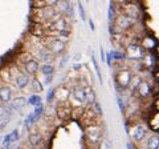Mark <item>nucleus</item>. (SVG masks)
Wrapping results in <instances>:
<instances>
[{
	"label": "nucleus",
	"instance_id": "obj_8",
	"mask_svg": "<svg viewBox=\"0 0 159 149\" xmlns=\"http://www.w3.org/2000/svg\"><path fill=\"white\" fill-rule=\"evenodd\" d=\"M137 93H138V96L141 97V99H147L148 96L151 95V87H150V84L143 80L141 83V85L138 87Z\"/></svg>",
	"mask_w": 159,
	"mask_h": 149
},
{
	"label": "nucleus",
	"instance_id": "obj_16",
	"mask_svg": "<svg viewBox=\"0 0 159 149\" xmlns=\"http://www.w3.org/2000/svg\"><path fill=\"white\" fill-rule=\"evenodd\" d=\"M19 140V131H12L9 135H7L6 137H4V140H3V142H4V147H8L11 142H15V141H17Z\"/></svg>",
	"mask_w": 159,
	"mask_h": 149
},
{
	"label": "nucleus",
	"instance_id": "obj_36",
	"mask_svg": "<svg viewBox=\"0 0 159 149\" xmlns=\"http://www.w3.org/2000/svg\"><path fill=\"white\" fill-rule=\"evenodd\" d=\"M127 149H133V147H131V144H127Z\"/></svg>",
	"mask_w": 159,
	"mask_h": 149
},
{
	"label": "nucleus",
	"instance_id": "obj_28",
	"mask_svg": "<svg viewBox=\"0 0 159 149\" xmlns=\"http://www.w3.org/2000/svg\"><path fill=\"white\" fill-rule=\"evenodd\" d=\"M78 11H80V15H81V19L84 22L86 20V13H85V8H84V6H82V3L80 2L78 3Z\"/></svg>",
	"mask_w": 159,
	"mask_h": 149
},
{
	"label": "nucleus",
	"instance_id": "obj_3",
	"mask_svg": "<svg viewBox=\"0 0 159 149\" xmlns=\"http://www.w3.org/2000/svg\"><path fill=\"white\" fill-rule=\"evenodd\" d=\"M86 138L92 145H97L102 141V129L98 125H90L86 128Z\"/></svg>",
	"mask_w": 159,
	"mask_h": 149
},
{
	"label": "nucleus",
	"instance_id": "obj_35",
	"mask_svg": "<svg viewBox=\"0 0 159 149\" xmlns=\"http://www.w3.org/2000/svg\"><path fill=\"white\" fill-rule=\"evenodd\" d=\"M101 59H102V61L105 60V52H103V49L101 48Z\"/></svg>",
	"mask_w": 159,
	"mask_h": 149
},
{
	"label": "nucleus",
	"instance_id": "obj_33",
	"mask_svg": "<svg viewBox=\"0 0 159 149\" xmlns=\"http://www.w3.org/2000/svg\"><path fill=\"white\" fill-rule=\"evenodd\" d=\"M54 96H56V91H54V89H52L51 93H48V97H47V99H48V101H52Z\"/></svg>",
	"mask_w": 159,
	"mask_h": 149
},
{
	"label": "nucleus",
	"instance_id": "obj_38",
	"mask_svg": "<svg viewBox=\"0 0 159 149\" xmlns=\"http://www.w3.org/2000/svg\"><path fill=\"white\" fill-rule=\"evenodd\" d=\"M0 124H2V118H0Z\"/></svg>",
	"mask_w": 159,
	"mask_h": 149
},
{
	"label": "nucleus",
	"instance_id": "obj_18",
	"mask_svg": "<svg viewBox=\"0 0 159 149\" xmlns=\"http://www.w3.org/2000/svg\"><path fill=\"white\" fill-rule=\"evenodd\" d=\"M85 93H86V103L89 104H94L96 103V93H94V89L90 85H85Z\"/></svg>",
	"mask_w": 159,
	"mask_h": 149
},
{
	"label": "nucleus",
	"instance_id": "obj_31",
	"mask_svg": "<svg viewBox=\"0 0 159 149\" xmlns=\"http://www.w3.org/2000/svg\"><path fill=\"white\" fill-rule=\"evenodd\" d=\"M107 16H109V20H113V19H114V9H113V7L110 6V7H109V13H107Z\"/></svg>",
	"mask_w": 159,
	"mask_h": 149
},
{
	"label": "nucleus",
	"instance_id": "obj_34",
	"mask_svg": "<svg viewBox=\"0 0 159 149\" xmlns=\"http://www.w3.org/2000/svg\"><path fill=\"white\" fill-rule=\"evenodd\" d=\"M89 27H90L92 31H94V29H96V27H94V23H93L92 20H89Z\"/></svg>",
	"mask_w": 159,
	"mask_h": 149
},
{
	"label": "nucleus",
	"instance_id": "obj_23",
	"mask_svg": "<svg viewBox=\"0 0 159 149\" xmlns=\"http://www.w3.org/2000/svg\"><path fill=\"white\" fill-rule=\"evenodd\" d=\"M142 81H143V80H142V79L139 77V76H135V77H134V79H133V81H131V88H133V91H137L138 87L141 85V83H142Z\"/></svg>",
	"mask_w": 159,
	"mask_h": 149
},
{
	"label": "nucleus",
	"instance_id": "obj_20",
	"mask_svg": "<svg viewBox=\"0 0 159 149\" xmlns=\"http://www.w3.org/2000/svg\"><path fill=\"white\" fill-rule=\"evenodd\" d=\"M28 104L29 105H34V107H37L41 104V97H40L39 95H33L28 99Z\"/></svg>",
	"mask_w": 159,
	"mask_h": 149
},
{
	"label": "nucleus",
	"instance_id": "obj_27",
	"mask_svg": "<svg viewBox=\"0 0 159 149\" xmlns=\"http://www.w3.org/2000/svg\"><path fill=\"white\" fill-rule=\"evenodd\" d=\"M9 112H11V111H9V109H8L6 105H3V104H0V118L4 117L6 115H9Z\"/></svg>",
	"mask_w": 159,
	"mask_h": 149
},
{
	"label": "nucleus",
	"instance_id": "obj_22",
	"mask_svg": "<svg viewBox=\"0 0 159 149\" xmlns=\"http://www.w3.org/2000/svg\"><path fill=\"white\" fill-rule=\"evenodd\" d=\"M143 63H145V65H147V67H152L154 65V56L151 53L145 55V57H143Z\"/></svg>",
	"mask_w": 159,
	"mask_h": 149
},
{
	"label": "nucleus",
	"instance_id": "obj_13",
	"mask_svg": "<svg viewBox=\"0 0 159 149\" xmlns=\"http://www.w3.org/2000/svg\"><path fill=\"white\" fill-rule=\"evenodd\" d=\"M12 100V89L7 85L0 87V101L2 103H9Z\"/></svg>",
	"mask_w": 159,
	"mask_h": 149
},
{
	"label": "nucleus",
	"instance_id": "obj_17",
	"mask_svg": "<svg viewBox=\"0 0 159 149\" xmlns=\"http://www.w3.org/2000/svg\"><path fill=\"white\" fill-rule=\"evenodd\" d=\"M27 99L25 97H23V96H19V97H16L15 100H12V104H11V107L13 108V109H21V108H24L27 105Z\"/></svg>",
	"mask_w": 159,
	"mask_h": 149
},
{
	"label": "nucleus",
	"instance_id": "obj_1",
	"mask_svg": "<svg viewBox=\"0 0 159 149\" xmlns=\"http://www.w3.org/2000/svg\"><path fill=\"white\" fill-rule=\"evenodd\" d=\"M65 47H66V40L65 39H61V37H51L47 44V49L53 56L62 55L64 51H65Z\"/></svg>",
	"mask_w": 159,
	"mask_h": 149
},
{
	"label": "nucleus",
	"instance_id": "obj_37",
	"mask_svg": "<svg viewBox=\"0 0 159 149\" xmlns=\"http://www.w3.org/2000/svg\"><path fill=\"white\" fill-rule=\"evenodd\" d=\"M0 149H11L9 147H3V148H0Z\"/></svg>",
	"mask_w": 159,
	"mask_h": 149
},
{
	"label": "nucleus",
	"instance_id": "obj_4",
	"mask_svg": "<svg viewBox=\"0 0 159 149\" xmlns=\"http://www.w3.org/2000/svg\"><path fill=\"white\" fill-rule=\"evenodd\" d=\"M114 23H116V26L119 29H122V31H126V29L131 28L133 26H135L137 19H133V17L127 16V15H125V13H119L118 16L116 17Z\"/></svg>",
	"mask_w": 159,
	"mask_h": 149
},
{
	"label": "nucleus",
	"instance_id": "obj_24",
	"mask_svg": "<svg viewBox=\"0 0 159 149\" xmlns=\"http://www.w3.org/2000/svg\"><path fill=\"white\" fill-rule=\"evenodd\" d=\"M43 2V7H54L60 0H40Z\"/></svg>",
	"mask_w": 159,
	"mask_h": 149
},
{
	"label": "nucleus",
	"instance_id": "obj_26",
	"mask_svg": "<svg viewBox=\"0 0 159 149\" xmlns=\"http://www.w3.org/2000/svg\"><path fill=\"white\" fill-rule=\"evenodd\" d=\"M32 87H33V91L34 92H41L43 91V85H41V83L37 81L36 79L32 81Z\"/></svg>",
	"mask_w": 159,
	"mask_h": 149
},
{
	"label": "nucleus",
	"instance_id": "obj_2",
	"mask_svg": "<svg viewBox=\"0 0 159 149\" xmlns=\"http://www.w3.org/2000/svg\"><path fill=\"white\" fill-rule=\"evenodd\" d=\"M133 73L129 71V69H121L119 72H117L116 74V83L119 88L122 89H126L127 87L131 85V81H133Z\"/></svg>",
	"mask_w": 159,
	"mask_h": 149
},
{
	"label": "nucleus",
	"instance_id": "obj_5",
	"mask_svg": "<svg viewBox=\"0 0 159 149\" xmlns=\"http://www.w3.org/2000/svg\"><path fill=\"white\" fill-rule=\"evenodd\" d=\"M146 136H147V128H146V125H143V124H137L130 131V137L134 142L143 141Z\"/></svg>",
	"mask_w": 159,
	"mask_h": 149
},
{
	"label": "nucleus",
	"instance_id": "obj_19",
	"mask_svg": "<svg viewBox=\"0 0 159 149\" xmlns=\"http://www.w3.org/2000/svg\"><path fill=\"white\" fill-rule=\"evenodd\" d=\"M40 71L43 72V74H45V76L52 77V74H53V72H54V67L52 65V63H45L44 65H41Z\"/></svg>",
	"mask_w": 159,
	"mask_h": 149
},
{
	"label": "nucleus",
	"instance_id": "obj_10",
	"mask_svg": "<svg viewBox=\"0 0 159 149\" xmlns=\"http://www.w3.org/2000/svg\"><path fill=\"white\" fill-rule=\"evenodd\" d=\"M24 68H25V72L28 74H36L39 72V61L34 60V59H29V60L25 61V64H24Z\"/></svg>",
	"mask_w": 159,
	"mask_h": 149
},
{
	"label": "nucleus",
	"instance_id": "obj_32",
	"mask_svg": "<svg viewBox=\"0 0 159 149\" xmlns=\"http://www.w3.org/2000/svg\"><path fill=\"white\" fill-rule=\"evenodd\" d=\"M93 105H94V111H96L98 115H102V111H101V107H99V104L96 101V103L93 104Z\"/></svg>",
	"mask_w": 159,
	"mask_h": 149
},
{
	"label": "nucleus",
	"instance_id": "obj_11",
	"mask_svg": "<svg viewBox=\"0 0 159 149\" xmlns=\"http://www.w3.org/2000/svg\"><path fill=\"white\" fill-rule=\"evenodd\" d=\"M54 9H56L57 13H60L61 16L68 13V12H72V7H70V4H69L68 0H60L56 6H54Z\"/></svg>",
	"mask_w": 159,
	"mask_h": 149
},
{
	"label": "nucleus",
	"instance_id": "obj_15",
	"mask_svg": "<svg viewBox=\"0 0 159 149\" xmlns=\"http://www.w3.org/2000/svg\"><path fill=\"white\" fill-rule=\"evenodd\" d=\"M28 140L32 147H39L40 144L43 142V136H41V133H39V132H32L31 135H29Z\"/></svg>",
	"mask_w": 159,
	"mask_h": 149
},
{
	"label": "nucleus",
	"instance_id": "obj_25",
	"mask_svg": "<svg viewBox=\"0 0 159 149\" xmlns=\"http://www.w3.org/2000/svg\"><path fill=\"white\" fill-rule=\"evenodd\" d=\"M36 120H37V117L34 116V113L32 112L31 115H29V116L27 117V120H25V125H27V127H31L32 124H33L34 121H36Z\"/></svg>",
	"mask_w": 159,
	"mask_h": 149
},
{
	"label": "nucleus",
	"instance_id": "obj_12",
	"mask_svg": "<svg viewBox=\"0 0 159 149\" xmlns=\"http://www.w3.org/2000/svg\"><path fill=\"white\" fill-rule=\"evenodd\" d=\"M56 92H57L56 96H57V99H58V100L61 101V103L68 101V99L70 97V95H72V91H70V89H69L68 87H65V85L60 87Z\"/></svg>",
	"mask_w": 159,
	"mask_h": 149
},
{
	"label": "nucleus",
	"instance_id": "obj_30",
	"mask_svg": "<svg viewBox=\"0 0 159 149\" xmlns=\"http://www.w3.org/2000/svg\"><path fill=\"white\" fill-rule=\"evenodd\" d=\"M2 77L6 81H9V80H11V72H9L8 69H4V71L2 72Z\"/></svg>",
	"mask_w": 159,
	"mask_h": 149
},
{
	"label": "nucleus",
	"instance_id": "obj_39",
	"mask_svg": "<svg viewBox=\"0 0 159 149\" xmlns=\"http://www.w3.org/2000/svg\"><path fill=\"white\" fill-rule=\"evenodd\" d=\"M86 2H88V0H86Z\"/></svg>",
	"mask_w": 159,
	"mask_h": 149
},
{
	"label": "nucleus",
	"instance_id": "obj_21",
	"mask_svg": "<svg viewBox=\"0 0 159 149\" xmlns=\"http://www.w3.org/2000/svg\"><path fill=\"white\" fill-rule=\"evenodd\" d=\"M92 61H93V65H94V69H96V73H97V76H98V80L102 83V74H101V69H99V65H98V63L96 60V57L92 56Z\"/></svg>",
	"mask_w": 159,
	"mask_h": 149
},
{
	"label": "nucleus",
	"instance_id": "obj_9",
	"mask_svg": "<svg viewBox=\"0 0 159 149\" xmlns=\"http://www.w3.org/2000/svg\"><path fill=\"white\" fill-rule=\"evenodd\" d=\"M29 83V76L28 73H17L15 77V85L19 89H24Z\"/></svg>",
	"mask_w": 159,
	"mask_h": 149
},
{
	"label": "nucleus",
	"instance_id": "obj_14",
	"mask_svg": "<svg viewBox=\"0 0 159 149\" xmlns=\"http://www.w3.org/2000/svg\"><path fill=\"white\" fill-rule=\"evenodd\" d=\"M146 149H159V135H150L146 140Z\"/></svg>",
	"mask_w": 159,
	"mask_h": 149
},
{
	"label": "nucleus",
	"instance_id": "obj_7",
	"mask_svg": "<svg viewBox=\"0 0 159 149\" xmlns=\"http://www.w3.org/2000/svg\"><path fill=\"white\" fill-rule=\"evenodd\" d=\"M126 55L133 60H139V59H143L145 57V51L141 46H138L135 43H131L126 47Z\"/></svg>",
	"mask_w": 159,
	"mask_h": 149
},
{
	"label": "nucleus",
	"instance_id": "obj_6",
	"mask_svg": "<svg viewBox=\"0 0 159 149\" xmlns=\"http://www.w3.org/2000/svg\"><path fill=\"white\" fill-rule=\"evenodd\" d=\"M72 101L74 105H78V107H81L84 105V104L86 103V93H85V88L81 87V85H78L76 88H73L72 89Z\"/></svg>",
	"mask_w": 159,
	"mask_h": 149
},
{
	"label": "nucleus",
	"instance_id": "obj_29",
	"mask_svg": "<svg viewBox=\"0 0 159 149\" xmlns=\"http://www.w3.org/2000/svg\"><path fill=\"white\" fill-rule=\"evenodd\" d=\"M99 149H111L110 141L106 140V138H105V140H102V141H101V148H99Z\"/></svg>",
	"mask_w": 159,
	"mask_h": 149
}]
</instances>
